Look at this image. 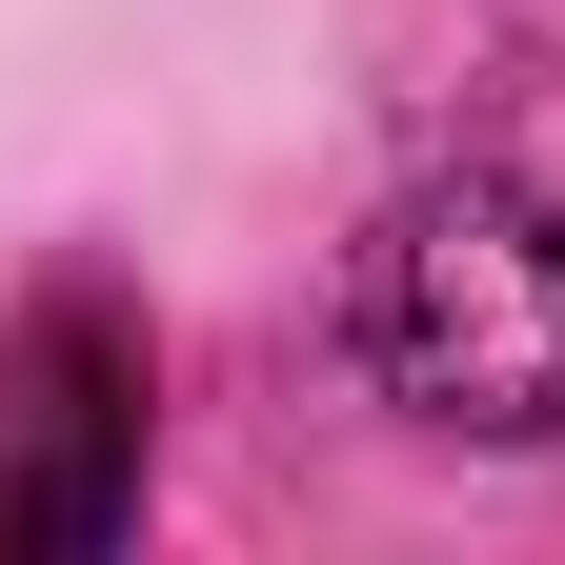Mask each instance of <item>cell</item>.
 Returning <instances> with one entry per match:
<instances>
[{
  "instance_id": "2",
  "label": "cell",
  "mask_w": 565,
  "mask_h": 565,
  "mask_svg": "<svg viewBox=\"0 0 565 565\" xmlns=\"http://www.w3.org/2000/svg\"><path fill=\"white\" fill-rule=\"evenodd\" d=\"M141 445H162V364L102 282H41L0 323V565H82L141 525Z\"/></svg>"
},
{
  "instance_id": "1",
  "label": "cell",
  "mask_w": 565,
  "mask_h": 565,
  "mask_svg": "<svg viewBox=\"0 0 565 565\" xmlns=\"http://www.w3.org/2000/svg\"><path fill=\"white\" fill-rule=\"evenodd\" d=\"M343 364L424 445H565V182L445 162L343 263Z\"/></svg>"
}]
</instances>
